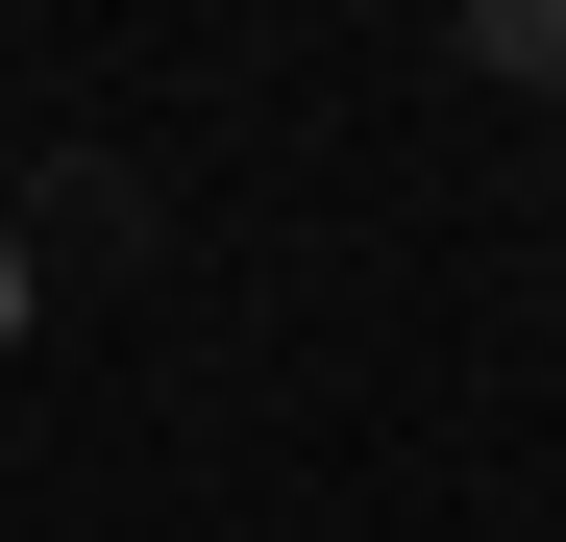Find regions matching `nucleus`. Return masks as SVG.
Wrapping results in <instances>:
<instances>
[{"label":"nucleus","instance_id":"1","mask_svg":"<svg viewBox=\"0 0 566 542\" xmlns=\"http://www.w3.org/2000/svg\"><path fill=\"white\" fill-rule=\"evenodd\" d=\"M468 74H517V100H566V0H493V25H468Z\"/></svg>","mask_w":566,"mask_h":542},{"label":"nucleus","instance_id":"2","mask_svg":"<svg viewBox=\"0 0 566 542\" xmlns=\"http://www.w3.org/2000/svg\"><path fill=\"white\" fill-rule=\"evenodd\" d=\"M0 321H25V247H0Z\"/></svg>","mask_w":566,"mask_h":542}]
</instances>
